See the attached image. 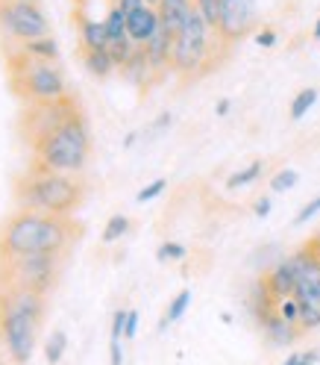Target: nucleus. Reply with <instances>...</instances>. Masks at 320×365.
<instances>
[{"instance_id": "cd10ccee", "label": "nucleus", "mask_w": 320, "mask_h": 365, "mask_svg": "<svg viewBox=\"0 0 320 365\" xmlns=\"http://www.w3.org/2000/svg\"><path fill=\"white\" fill-rule=\"evenodd\" d=\"M297 180H300V174L294 168H282L270 177V192H291L297 186Z\"/></svg>"}, {"instance_id": "4be33fe9", "label": "nucleus", "mask_w": 320, "mask_h": 365, "mask_svg": "<svg viewBox=\"0 0 320 365\" xmlns=\"http://www.w3.org/2000/svg\"><path fill=\"white\" fill-rule=\"evenodd\" d=\"M317 98H320V91L314 88V86H309V88H300L294 95V101H291V109H288V115H291V121H300L306 112L317 103Z\"/></svg>"}, {"instance_id": "79ce46f5", "label": "nucleus", "mask_w": 320, "mask_h": 365, "mask_svg": "<svg viewBox=\"0 0 320 365\" xmlns=\"http://www.w3.org/2000/svg\"><path fill=\"white\" fill-rule=\"evenodd\" d=\"M0 365H12L9 356H6V351H4V345H0Z\"/></svg>"}, {"instance_id": "f704fd0d", "label": "nucleus", "mask_w": 320, "mask_h": 365, "mask_svg": "<svg viewBox=\"0 0 320 365\" xmlns=\"http://www.w3.org/2000/svg\"><path fill=\"white\" fill-rule=\"evenodd\" d=\"M256 44H259V48H273V44H277V30H273V27H262L256 33Z\"/></svg>"}, {"instance_id": "bb28decb", "label": "nucleus", "mask_w": 320, "mask_h": 365, "mask_svg": "<svg viewBox=\"0 0 320 365\" xmlns=\"http://www.w3.org/2000/svg\"><path fill=\"white\" fill-rule=\"evenodd\" d=\"M186 257H188V247L179 245V242H162V245H159V250H156L159 262H179Z\"/></svg>"}, {"instance_id": "6e6552de", "label": "nucleus", "mask_w": 320, "mask_h": 365, "mask_svg": "<svg viewBox=\"0 0 320 365\" xmlns=\"http://www.w3.org/2000/svg\"><path fill=\"white\" fill-rule=\"evenodd\" d=\"M80 109L77 98L68 95L62 101H41V103H24L18 118V130L21 139H24L30 148H36L38 142H44L50 133H56L68 118H74Z\"/></svg>"}, {"instance_id": "b1692460", "label": "nucleus", "mask_w": 320, "mask_h": 365, "mask_svg": "<svg viewBox=\"0 0 320 365\" xmlns=\"http://www.w3.org/2000/svg\"><path fill=\"white\" fill-rule=\"evenodd\" d=\"M129 233V218L127 215H112L109 221H106V227H103V245H115V242H121L124 236Z\"/></svg>"}, {"instance_id": "c85d7f7f", "label": "nucleus", "mask_w": 320, "mask_h": 365, "mask_svg": "<svg viewBox=\"0 0 320 365\" xmlns=\"http://www.w3.org/2000/svg\"><path fill=\"white\" fill-rule=\"evenodd\" d=\"M277 312H279V318H285L288 324H297L300 327V301L294 298H282V301H277Z\"/></svg>"}, {"instance_id": "dca6fc26", "label": "nucleus", "mask_w": 320, "mask_h": 365, "mask_svg": "<svg viewBox=\"0 0 320 365\" xmlns=\"http://www.w3.org/2000/svg\"><path fill=\"white\" fill-rule=\"evenodd\" d=\"M109 48V36L106 24L95 18H80V51H106Z\"/></svg>"}, {"instance_id": "7c9ffc66", "label": "nucleus", "mask_w": 320, "mask_h": 365, "mask_svg": "<svg viewBox=\"0 0 320 365\" xmlns=\"http://www.w3.org/2000/svg\"><path fill=\"white\" fill-rule=\"evenodd\" d=\"M320 362V351H294L282 365H317Z\"/></svg>"}, {"instance_id": "1a4fd4ad", "label": "nucleus", "mask_w": 320, "mask_h": 365, "mask_svg": "<svg viewBox=\"0 0 320 365\" xmlns=\"http://www.w3.org/2000/svg\"><path fill=\"white\" fill-rule=\"evenodd\" d=\"M256 24V0H223V15H220V36L226 41H235L247 36Z\"/></svg>"}, {"instance_id": "393cba45", "label": "nucleus", "mask_w": 320, "mask_h": 365, "mask_svg": "<svg viewBox=\"0 0 320 365\" xmlns=\"http://www.w3.org/2000/svg\"><path fill=\"white\" fill-rule=\"evenodd\" d=\"M300 301V298H297ZM320 327V298H309V301H300V330L309 333Z\"/></svg>"}, {"instance_id": "473e14b6", "label": "nucleus", "mask_w": 320, "mask_h": 365, "mask_svg": "<svg viewBox=\"0 0 320 365\" xmlns=\"http://www.w3.org/2000/svg\"><path fill=\"white\" fill-rule=\"evenodd\" d=\"M317 212H320V195H317L314 200H309V203H306V207H303L300 212H297L294 224H309V221H311V218H314Z\"/></svg>"}, {"instance_id": "ddd939ff", "label": "nucleus", "mask_w": 320, "mask_h": 365, "mask_svg": "<svg viewBox=\"0 0 320 365\" xmlns=\"http://www.w3.org/2000/svg\"><path fill=\"white\" fill-rule=\"evenodd\" d=\"M259 324H262V333H265V339L270 341L273 348H285V345H294V341L303 336V330L297 327V324H288L285 318H279L277 307H273V309H267V312L259 318Z\"/></svg>"}, {"instance_id": "aec40b11", "label": "nucleus", "mask_w": 320, "mask_h": 365, "mask_svg": "<svg viewBox=\"0 0 320 365\" xmlns=\"http://www.w3.org/2000/svg\"><path fill=\"white\" fill-rule=\"evenodd\" d=\"M65 351H68V333L62 327L50 330V336L44 339V362H48V365H59L65 359Z\"/></svg>"}, {"instance_id": "a211bd4d", "label": "nucleus", "mask_w": 320, "mask_h": 365, "mask_svg": "<svg viewBox=\"0 0 320 365\" xmlns=\"http://www.w3.org/2000/svg\"><path fill=\"white\" fill-rule=\"evenodd\" d=\"M12 51H24L36 59H48V62H59V44L53 36L48 38H36V41H27V44H21V48H12Z\"/></svg>"}, {"instance_id": "a19ab883", "label": "nucleus", "mask_w": 320, "mask_h": 365, "mask_svg": "<svg viewBox=\"0 0 320 365\" xmlns=\"http://www.w3.org/2000/svg\"><path fill=\"white\" fill-rule=\"evenodd\" d=\"M306 245H309V247H311V250H314V254H317V257H320V233H317V236H314V239H311V242H306Z\"/></svg>"}, {"instance_id": "c9c22d12", "label": "nucleus", "mask_w": 320, "mask_h": 365, "mask_svg": "<svg viewBox=\"0 0 320 365\" xmlns=\"http://www.w3.org/2000/svg\"><path fill=\"white\" fill-rule=\"evenodd\" d=\"M109 365H124V348H121V341H112V339H109Z\"/></svg>"}, {"instance_id": "f257e3e1", "label": "nucleus", "mask_w": 320, "mask_h": 365, "mask_svg": "<svg viewBox=\"0 0 320 365\" xmlns=\"http://www.w3.org/2000/svg\"><path fill=\"white\" fill-rule=\"evenodd\" d=\"M82 236L80 221L71 215H44L33 210H15L0 224V259L27 254L68 257Z\"/></svg>"}, {"instance_id": "58836bf2", "label": "nucleus", "mask_w": 320, "mask_h": 365, "mask_svg": "<svg viewBox=\"0 0 320 365\" xmlns=\"http://www.w3.org/2000/svg\"><path fill=\"white\" fill-rule=\"evenodd\" d=\"M230 109H233V101H230V98H220L218 106H215V115L223 118V115H230Z\"/></svg>"}, {"instance_id": "423d86ee", "label": "nucleus", "mask_w": 320, "mask_h": 365, "mask_svg": "<svg viewBox=\"0 0 320 365\" xmlns=\"http://www.w3.org/2000/svg\"><path fill=\"white\" fill-rule=\"evenodd\" d=\"M62 262H65V257H56V254L6 257V259H0V286L50 294L59 283Z\"/></svg>"}, {"instance_id": "ea45409f", "label": "nucleus", "mask_w": 320, "mask_h": 365, "mask_svg": "<svg viewBox=\"0 0 320 365\" xmlns=\"http://www.w3.org/2000/svg\"><path fill=\"white\" fill-rule=\"evenodd\" d=\"M171 124V112H162L156 121H153V130H162V127H168Z\"/></svg>"}, {"instance_id": "6ab92c4d", "label": "nucleus", "mask_w": 320, "mask_h": 365, "mask_svg": "<svg viewBox=\"0 0 320 365\" xmlns=\"http://www.w3.org/2000/svg\"><path fill=\"white\" fill-rule=\"evenodd\" d=\"M188 304H191V289L176 292V294H174V301H171V304H168V309H165V315H162V322H159V330H168L171 324H176L179 318L186 315Z\"/></svg>"}, {"instance_id": "9b49d317", "label": "nucleus", "mask_w": 320, "mask_h": 365, "mask_svg": "<svg viewBox=\"0 0 320 365\" xmlns=\"http://www.w3.org/2000/svg\"><path fill=\"white\" fill-rule=\"evenodd\" d=\"M262 286L267 289V294L273 301H282V298H291V294L297 292V268L291 262V257L279 259L277 265H273L265 277H262Z\"/></svg>"}, {"instance_id": "9d476101", "label": "nucleus", "mask_w": 320, "mask_h": 365, "mask_svg": "<svg viewBox=\"0 0 320 365\" xmlns=\"http://www.w3.org/2000/svg\"><path fill=\"white\" fill-rule=\"evenodd\" d=\"M209 59V41L200 38H188V36H176L174 41V56H171V68L182 77H194L200 74L203 62Z\"/></svg>"}, {"instance_id": "7ed1b4c3", "label": "nucleus", "mask_w": 320, "mask_h": 365, "mask_svg": "<svg viewBox=\"0 0 320 365\" xmlns=\"http://www.w3.org/2000/svg\"><path fill=\"white\" fill-rule=\"evenodd\" d=\"M6 77H9L12 95L21 103L62 101L71 95L59 62L36 59L24 51H6Z\"/></svg>"}, {"instance_id": "f3484780", "label": "nucleus", "mask_w": 320, "mask_h": 365, "mask_svg": "<svg viewBox=\"0 0 320 365\" xmlns=\"http://www.w3.org/2000/svg\"><path fill=\"white\" fill-rule=\"evenodd\" d=\"M82 53V62H85V68L91 74H95L97 80H106L112 71H115V59H112V53H109V48L106 51H80Z\"/></svg>"}, {"instance_id": "f03ea898", "label": "nucleus", "mask_w": 320, "mask_h": 365, "mask_svg": "<svg viewBox=\"0 0 320 365\" xmlns=\"http://www.w3.org/2000/svg\"><path fill=\"white\" fill-rule=\"evenodd\" d=\"M18 210H33L44 215H74L85 200V180L80 174H59L33 165L12 186Z\"/></svg>"}, {"instance_id": "37998d69", "label": "nucleus", "mask_w": 320, "mask_h": 365, "mask_svg": "<svg viewBox=\"0 0 320 365\" xmlns=\"http://www.w3.org/2000/svg\"><path fill=\"white\" fill-rule=\"evenodd\" d=\"M311 36H314V38H320V18L314 21V33H311Z\"/></svg>"}, {"instance_id": "72a5a7b5", "label": "nucleus", "mask_w": 320, "mask_h": 365, "mask_svg": "<svg viewBox=\"0 0 320 365\" xmlns=\"http://www.w3.org/2000/svg\"><path fill=\"white\" fill-rule=\"evenodd\" d=\"M135 336H139V309H129L127 312V327H124V339L132 341Z\"/></svg>"}, {"instance_id": "f8f14e48", "label": "nucleus", "mask_w": 320, "mask_h": 365, "mask_svg": "<svg viewBox=\"0 0 320 365\" xmlns=\"http://www.w3.org/2000/svg\"><path fill=\"white\" fill-rule=\"evenodd\" d=\"M162 21H159V9L156 6H142L132 15H127V36L135 48H144V44L159 33Z\"/></svg>"}, {"instance_id": "c03bdc74", "label": "nucleus", "mask_w": 320, "mask_h": 365, "mask_svg": "<svg viewBox=\"0 0 320 365\" xmlns=\"http://www.w3.org/2000/svg\"><path fill=\"white\" fill-rule=\"evenodd\" d=\"M144 4H147V6H159V0H144Z\"/></svg>"}, {"instance_id": "2eb2a0df", "label": "nucleus", "mask_w": 320, "mask_h": 365, "mask_svg": "<svg viewBox=\"0 0 320 365\" xmlns=\"http://www.w3.org/2000/svg\"><path fill=\"white\" fill-rule=\"evenodd\" d=\"M194 0H159V21H162V27L176 38L182 24H186V15L191 12Z\"/></svg>"}, {"instance_id": "4468645a", "label": "nucleus", "mask_w": 320, "mask_h": 365, "mask_svg": "<svg viewBox=\"0 0 320 365\" xmlns=\"http://www.w3.org/2000/svg\"><path fill=\"white\" fill-rule=\"evenodd\" d=\"M174 36L165 30V27H159V33L144 44V53H147V62H150V71L159 74V71H165V68L171 65V56H174Z\"/></svg>"}, {"instance_id": "20e7f679", "label": "nucleus", "mask_w": 320, "mask_h": 365, "mask_svg": "<svg viewBox=\"0 0 320 365\" xmlns=\"http://www.w3.org/2000/svg\"><path fill=\"white\" fill-rule=\"evenodd\" d=\"M91 156V130L82 112L68 118L56 133L33 148V165L59 174H82Z\"/></svg>"}, {"instance_id": "5701e85b", "label": "nucleus", "mask_w": 320, "mask_h": 365, "mask_svg": "<svg viewBox=\"0 0 320 365\" xmlns=\"http://www.w3.org/2000/svg\"><path fill=\"white\" fill-rule=\"evenodd\" d=\"M262 174H265V163L262 159H253L247 168L235 171L230 180H226V189H244V186H250V182H256Z\"/></svg>"}, {"instance_id": "2f4dec72", "label": "nucleus", "mask_w": 320, "mask_h": 365, "mask_svg": "<svg viewBox=\"0 0 320 365\" xmlns=\"http://www.w3.org/2000/svg\"><path fill=\"white\" fill-rule=\"evenodd\" d=\"M127 312H129V309H115V315H112V333H109V339H112V341H124Z\"/></svg>"}, {"instance_id": "0eeeda50", "label": "nucleus", "mask_w": 320, "mask_h": 365, "mask_svg": "<svg viewBox=\"0 0 320 365\" xmlns=\"http://www.w3.org/2000/svg\"><path fill=\"white\" fill-rule=\"evenodd\" d=\"M0 33L6 38V51L53 36L41 4H30V0H0Z\"/></svg>"}, {"instance_id": "c756f323", "label": "nucleus", "mask_w": 320, "mask_h": 365, "mask_svg": "<svg viewBox=\"0 0 320 365\" xmlns=\"http://www.w3.org/2000/svg\"><path fill=\"white\" fill-rule=\"evenodd\" d=\"M165 189H168V180H165V177H159V180L147 182V186H144L139 195H135V200H139V203H150V200H156L159 195H162Z\"/></svg>"}, {"instance_id": "412c9836", "label": "nucleus", "mask_w": 320, "mask_h": 365, "mask_svg": "<svg viewBox=\"0 0 320 365\" xmlns=\"http://www.w3.org/2000/svg\"><path fill=\"white\" fill-rule=\"evenodd\" d=\"M106 36H109V44H121V41H129V36H127V15L112 4L109 6V15H106Z\"/></svg>"}, {"instance_id": "4c0bfd02", "label": "nucleus", "mask_w": 320, "mask_h": 365, "mask_svg": "<svg viewBox=\"0 0 320 365\" xmlns=\"http://www.w3.org/2000/svg\"><path fill=\"white\" fill-rule=\"evenodd\" d=\"M115 6L124 12V15H132L135 9H142V6H147L144 0H115Z\"/></svg>"}, {"instance_id": "e433bc0d", "label": "nucleus", "mask_w": 320, "mask_h": 365, "mask_svg": "<svg viewBox=\"0 0 320 365\" xmlns=\"http://www.w3.org/2000/svg\"><path fill=\"white\" fill-rule=\"evenodd\" d=\"M270 210H273V200H270L267 195H265V197H259V200L253 203V212H256L259 218H267V215H270Z\"/></svg>"}, {"instance_id": "a878e982", "label": "nucleus", "mask_w": 320, "mask_h": 365, "mask_svg": "<svg viewBox=\"0 0 320 365\" xmlns=\"http://www.w3.org/2000/svg\"><path fill=\"white\" fill-rule=\"evenodd\" d=\"M194 6L200 9L203 21L212 30H220V15H223V0H194Z\"/></svg>"}, {"instance_id": "39448f33", "label": "nucleus", "mask_w": 320, "mask_h": 365, "mask_svg": "<svg viewBox=\"0 0 320 365\" xmlns=\"http://www.w3.org/2000/svg\"><path fill=\"white\" fill-rule=\"evenodd\" d=\"M41 327L44 324L36 322L6 289H0V345L12 365H30Z\"/></svg>"}]
</instances>
